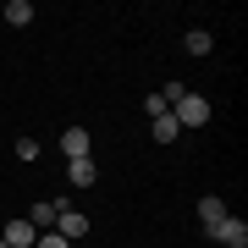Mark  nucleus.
I'll list each match as a JSON object with an SVG mask.
<instances>
[{
    "label": "nucleus",
    "instance_id": "f257e3e1",
    "mask_svg": "<svg viewBox=\"0 0 248 248\" xmlns=\"http://www.w3.org/2000/svg\"><path fill=\"white\" fill-rule=\"evenodd\" d=\"M171 122H177V127H204V122H210V99L187 89L177 105H171Z\"/></svg>",
    "mask_w": 248,
    "mask_h": 248
},
{
    "label": "nucleus",
    "instance_id": "f03ea898",
    "mask_svg": "<svg viewBox=\"0 0 248 248\" xmlns=\"http://www.w3.org/2000/svg\"><path fill=\"white\" fill-rule=\"evenodd\" d=\"M210 237L221 248H248V221H243V215H226V221L210 226Z\"/></svg>",
    "mask_w": 248,
    "mask_h": 248
},
{
    "label": "nucleus",
    "instance_id": "7ed1b4c3",
    "mask_svg": "<svg viewBox=\"0 0 248 248\" xmlns=\"http://www.w3.org/2000/svg\"><path fill=\"white\" fill-rule=\"evenodd\" d=\"M55 232H61L66 243H72V237H89V215L66 204V210H55Z\"/></svg>",
    "mask_w": 248,
    "mask_h": 248
},
{
    "label": "nucleus",
    "instance_id": "20e7f679",
    "mask_svg": "<svg viewBox=\"0 0 248 248\" xmlns=\"http://www.w3.org/2000/svg\"><path fill=\"white\" fill-rule=\"evenodd\" d=\"M89 149H94L89 127H66V133H61V155L66 160H89Z\"/></svg>",
    "mask_w": 248,
    "mask_h": 248
},
{
    "label": "nucleus",
    "instance_id": "39448f33",
    "mask_svg": "<svg viewBox=\"0 0 248 248\" xmlns=\"http://www.w3.org/2000/svg\"><path fill=\"white\" fill-rule=\"evenodd\" d=\"M0 243H6V248H33V243H39V232L28 226V221H6V232H0Z\"/></svg>",
    "mask_w": 248,
    "mask_h": 248
},
{
    "label": "nucleus",
    "instance_id": "423d86ee",
    "mask_svg": "<svg viewBox=\"0 0 248 248\" xmlns=\"http://www.w3.org/2000/svg\"><path fill=\"white\" fill-rule=\"evenodd\" d=\"M226 215H232V210H226L221 193H204V199H199V221H204V232H210L215 221H226Z\"/></svg>",
    "mask_w": 248,
    "mask_h": 248
},
{
    "label": "nucleus",
    "instance_id": "0eeeda50",
    "mask_svg": "<svg viewBox=\"0 0 248 248\" xmlns=\"http://www.w3.org/2000/svg\"><path fill=\"white\" fill-rule=\"evenodd\" d=\"M28 226H33V232H55V199L33 204V210H28Z\"/></svg>",
    "mask_w": 248,
    "mask_h": 248
},
{
    "label": "nucleus",
    "instance_id": "6e6552de",
    "mask_svg": "<svg viewBox=\"0 0 248 248\" xmlns=\"http://www.w3.org/2000/svg\"><path fill=\"white\" fill-rule=\"evenodd\" d=\"M0 17H6L11 28H28V22H33V0H6V11H0Z\"/></svg>",
    "mask_w": 248,
    "mask_h": 248
},
{
    "label": "nucleus",
    "instance_id": "1a4fd4ad",
    "mask_svg": "<svg viewBox=\"0 0 248 248\" xmlns=\"http://www.w3.org/2000/svg\"><path fill=\"white\" fill-rule=\"evenodd\" d=\"M182 50H187V55H210V50H215V39H210V28H187V39H182Z\"/></svg>",
    "mask_w": 248,
    "mask_h": 248
},
{
    "label": "nucleus",
    "instance_id": "9d476101",
    "mask_svg": "<svg viewBox=\"0 0 248 248\" xmlns=\"http://www.w3.org/2000/svg\"><path fill=\"white\" fill-rule=\"evenodd\" d=\"M66 177H72V187H94L99 182V166H94V160H72Z\"/></svg>",
    "mask_w": 248,
    "mask_h": 248
},
{
    "label": "nucleus",
    "instance_id": "9b49d317",
    "mask_svg": "<svg viewBox=\"0 0 248 248\" xmlns=\"http://www.w3.org/2000/svg\"><path fill=\"white\" fill-rule=\"evenodd\" d=\"M149 133H155V143H177V133H182V127L171 122V110H166V116H155V122H149Z\"/></svg>",
    "mask_w": 248,
    "mask_h": 248
},
{
    "label": "nucleus",
    "instance_id": "f8f14e48",
    "mask_svg": "<svg viewBox=\"0 0 248 248\" xmlns=\"http://www.w3.org/2000/svg\"><path fill=\"white\" fill-rule=\"evenodd\" d=\"M33 248H72V243L61 237V232H39V243H33Z\"/></svg>",
    "mask_w": 248,
    "mask_h": 248
},
{
    "label": "nucleus",
    "instance_id": "ddd939ff",
    "mask_svg": "<svg viewBox=\"0 0 248 248\" xmlns=\"http://www.w3.org/2000/svg\"><path fill=\"white\" fill-rule=\"evenodd\" d=\"M182 94H187V89H182V83H177V78H171V83H166V89H160V99H166V105H177V99H182Z\"/></svg>",
    "mask_w": 248,
    "mask_h": 248
},
{
    "label": "nucleus",
    "instance_id": "4468645a",
    "mask_svg": "<svg viewBox=\"0 0 248 248\" xmlns=\"http://www.w3.org/2000/svg\"><path fill=\"white\" fill-rule=\"evenodd\" d=\"M143 110H149V122H155V116H166L171 105H166V99H160V94H149V99H143Z\"/></svg>",
    "mask_w": 248,
    "mask_h": 248
},
{
    "label": "nucleus",
    "instance_id": "2eb2a0df",
    "mask_svg": "<svg viewBox=\"0 0 248 248\" xmlns=\"http://www.w3.org/2000/svg\"><path fill=\"white\" fill-rule=\"evenodd\" d=\"M17 160H39V143L33 138H17Z\"/></svg>",
    "mask_w": 248,
    "mask_h": 248
}]
</instances>
